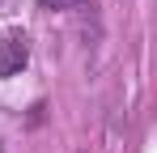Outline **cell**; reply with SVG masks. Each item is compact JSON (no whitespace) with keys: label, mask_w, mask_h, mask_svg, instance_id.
Here are the masks:
<instances>
[{"label":"cell","mask_w":157,"mask_h":153,"mask_svg":"<svg viewBox=\"0 0 157 153\" xmlns=\"http://www.w3.org/2000/svg\"><path fill=\"white\" fill-rule=\"evenodd\" d=\"M72 4H77V0H43V9H51V13L55 9H72Z\"/></svg>","instance_id":"cell-2"},{"label":"cell","mask_w":157,"mask_h":153,"mask_svg":"<svg viewBox=\"0 0 157 153\" xmlns=\"http://www.w3.org/2000/svg\"><path fill=\"white\" fill-rule=\"evenodd\" d=\"M26 60H30V43L21 34H9L0 43V76H17L26 68Z\"/></svg>","instance_id":"cell-1"}]
</instances>
